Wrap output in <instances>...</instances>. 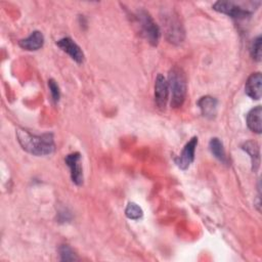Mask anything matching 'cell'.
Segmentation results:
<instances>
[{
  "mask_svg": "<svg viewBox=\"0 0 262 262\" xmlns=\"http://www.w3.org/2000/svg\"><path fill=\"white\" fill-rule=\"evenodd\" d=\"M17 141L26 151L35 156L50 155L54 150V140L51 133L35 135L25 129H17Z\"/></svg>",
  "mask_w": 262,
  "mask_h": 262,
  "instance_id": "6da1fadb",
  "label": "cell"
},
{
  "mask_svg": "<svg viewBox=\"0 0 262 262\" xmlns=\"http://www.w3.org/2000/svg\"><path fill=\"white\" fill-rule=\"evenodd\" d=\"M168 87L171 93V106L180 107L186 95V77L183 70L179 67H174L168 75Z\"/></svg>",
  "mask_w": 262,
  "mask_h": 262,
  "instance_id": "7a4b0ae2",
  "label": "cell"
},
{
  "mask_svg": "<svg viewBox=\"0 0 262 262\" xmlns=\"http://www.w3.org/2000/svg\"><path fill=\"white\" fill-rule=\"evenodd\" d=\"M135 17L141 30L142 36L147 40L148 43L156 46L159 43L161 33L158 25L155 23L150 14L147 11L140 9L135 13Z\"/></svg>",
  "mask_w": 262,
  "mask_h": 262,
  "instance_id": "3957f363",
  "label": "cell"
},
{
  "mask_svg": "<svg viewBox=\"0 0 262 262\" xmlns=\"http://www.w3.org/2000/svg\"><path fill=\"white\" fill-rule=\"evenodd\" d=\"M164 26L166 29V37L171 43H181L184 39V30L183 27L174 13L165 14Z\"/></svg>",
  "mask_w": 262,
  "mask_h": 262,
  "instance_id": "277c9868",
  "label": "cell"
},
{
  "mask_svg": "<svg viewBox=\"0 0 262 262\" xmlns=\"http://www.w3.org/2000/svg\"><path fill=\"white\" fill-rule=\"evenodd\" d=\"M213 9L218 12L227 14L233 18H246L252 14V9L238 5L233 1H217L213 4Z\"/></svg>",
  "mask_w": 262,
  "mask_h": 262,
  "instance_id": "5b68a950",
  "label": "cell"
},
{
  "mask_svg": "<svg viewBox=\"0 0 262 262\" xmlns=\"http://www.w3.org/2000/svg\"><path fill=\"white\" fill-rule=\"evenodd\" d=\"M196 144H198V137L194 136L184 145L179 157L175 159V163L180 169L182 170L187 169L190 166V164L193 162Z\"/></svg>",
  "mask_w": 262,
  "mask_h": 262,
  "instance_id": "8992f818",
  "label": "cell"
},
{
  "mask_svg": "<svg viewBox=\"0 0 262 262\" xmlns=\"http://www.w3.org/2000/svg\"><path fill=\"white\" fill-rule=\"evenodd\" d=\"M81 155L79 152H73L66 157L64 161L71 170V177L75 184L81 185L83 183V172L80 164Z\"/></svg>",
  "mask_w": 262,
  "mask_h": 262,
  "instance_id": "52a82bcc",
  "label": "cell"
},
{
  "mask_svg": "<svg viewBox=\"0 0 262 262\" xmlns=\"http://www.w3.org/2000/svg\"><path fill=\"white\" fill-rule=\"evenodd\" d=\"M56 45L61 50L67 52L78 63H82L84 61V53H83L82 49L71 38H69V37L62 38L56 42Z\"/></svg>",
  "mask_w": 262,
  "mask_h": 262,
  "instance_id": "ba28073f",
  "label": "cell"
},
{
  "mask_svg": "<svg viewBox=\"0 0 262 262\" xmlns=\"http://www.w3.org/2000/svg\"><path fill=\"white\" fill-rule=\"evenodd\" d=\"M168 93H169L168 82L166 81L163 75L159 74L157 76L156 83H155V100L159 108L165 110V106L168 100Z\"/></svg>",
  "mask_w": 262,
  "mask_h": 262,
  "instance_id": "9c48e42d",
  "label": "cell"
},
{
  "mask_svg": "<svg viewBox=\"0 0 262 262\" xmlns=\"http://www.w3.org/2000/svg\"><path fill=\"white\" fill-rule=\"evenodd\" d=\"M261 84H262V76L260 73L252 74L245 85V91L248 96H250L253 99H260L262 90H261Z\"/></svg>",
  "mask_w": 262,
  "mask_h": 262,
  "instance_id": "30bf717a",
  "label": "cell"
},
{
  "mask_svg": "<svg viewBox=\"0 0 262 262\" xmlns=\"http://www.w3.org/2000/svg\"><path fill=\"white\" fill-rule=\"evenodd\" d=\"M217 104H218L217 99L209 95L201 97L198 101V105L201 110L202 115L208 119L215 118L217 114Z\"/></svg>",
  "mask_w": 262,
  "mask_h": 262,
  "instance_id": "8fae6325",
  "label": "cell"
},
{
  "mask_svg": "<svg viewBox=\"0 0 262 262\" xmlns=\"http://www.w3.org/2000/svg\"><path fill=\"white\" fill-rule=\"evenodd\" d=\"M44 44V36L41 32L39 31H34L31 33V35L29 37H27L26 39H21L18 42V45L26 50H38L40 49Z\"/></svg>",
  "mask_w": 262,
  "mask_h": 262,
  "instance_id": "7c38bea8",
  "label": "cell"
},
{
  "mask_svg": "<svg viewBox=\"0 0 262 262\" xmlns=\"http://www.w3.org/2000/svg\"><path fill=\"white\" fill-rule=\"evenodd\" d=\"M248 127L255 133L260 134L262 131V107L257 105L247 115Z\"/></svg>",
  "mask_w": 262,
  "mask_h": 262,
  "instance_id": "4fadbf2b",
  "label": "cell"
},
{
  "mask_svg": "<svg viewBox=\"0 0 262 262\" xmlns=\"http://www.w3.org/2000/svg\"><path fill=\"white\" fill-rule=\"evenodd\" d=\"M243 149L250 156L252 162V170L257 171L260 164V149L256 141H247L243 144Z\"/></svg>",
  "mask_w": 262,
  "mask_h": 262,
  "instance_id": "5bb4252c",
  "label": "cell"
},
{
  "mask_svg": "<svg viewBox=\"0 0 262 262\" xmlns=\"http://www.w3.org/2000/svg\"><path fill=\"white\" fill-rule=\"evenodd\" d=\"M209 147H210V150L212 152V155L218 159L219 161L223 162V163H226V156H225V150H224V147H223V144L222 142L214 137L210 140V143H209Z\"/></svg>",
  "mask_w": 262,
  "mask_h": 262,
  "instance_id": "9a60e30c",
  "label": "cell"
},
{
  "mask_svg": "<svg viewBox=\"0 0 262 262\" xmlns=\"http://www.w3.org/2000/svg\"><path fill=\"white\" fill-rule=\"evenodd\" d=\"M125 214L129 219L132 220H137L140 219L143 215V212L141 210V208L135 204V203H129L125 209Z\"/></svg>",
  "mask_w": 262,
  "mask_h": 262,
  "instance_id": "2e32d148",
  "label": "cell"
},
{
  "mask_svg": "<svg viewBox=\"0 0 262 262\" xmlns=\"http://www.w3.org/2000/svg\"><path fill=\"white\" fill-rule=\"evenodd\" d=\"M261 47H262V39H261V36H258L253 40V43L251 46L252 57L257 61L261 60V55H262Z\"/></svg>",
  "mask_w": 262,
  "mask_h": 262,
  "instance_id": "e0dca14e",
  "label": "cell"
},
{
  "mask_svg": "<svg viewBox=\"0 0 262 262\" xmlns=\"http://www.w3.org/2000/svg\"><path fill=\"white\" fill-rule=\"evenodd\" d=\"M59 254L62 261H75L78 259L73 250L67 245H62L59 248Z\"/></svg>",
  "mask_w": 262,
  "mask_h": 262,
  "instance_id": "ac0fdd59",
  "label": "cell"
},
{
  "mask_svg": "<svg viewBox=\"0 0 262 262\" xmlns=\"http://www.w3.org/2000/svg\"><path fill=\"white\" fill-rule=\"evenodd\" d=\"M48 86H49V89H50V92H51V96H52V99L56 102L59 100V97H60V91H59V87L58 85L56 84V82L53 80V79H50L48 81Z\"/></svg>",
  "mask_w": 262,
  "mask_h": 262,
  "instance_id": "d6986e66",
  "label": "cell"
}]
</instances>
